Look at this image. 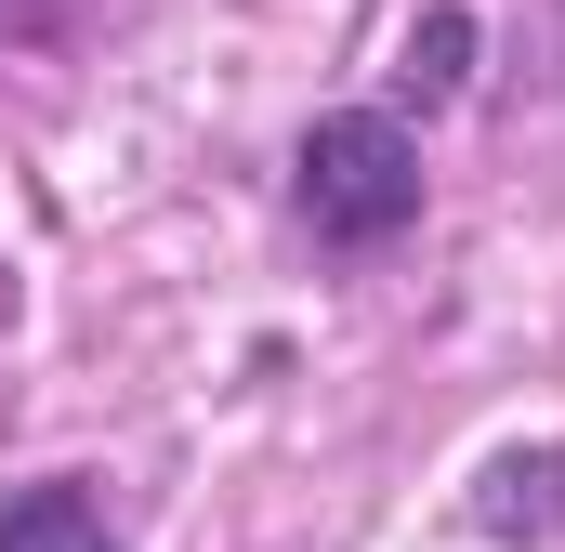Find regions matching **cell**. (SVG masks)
Returning <instances> with one entry per match:
<instances>
[{
  "label": "cell",
  "mask_w": 565,
  "mask_h": 552,
  "mask_svg": "<svg viewBox=\"0 0 565 552\" xmlns=\"http://www.w3.org/2000/svg\"><path fill=\"white\" fill-rule=\"evenodd\" d=\"M289 184H302V224H316V237L369 251V237H395V224L422 211V145H408V119H382V106H342V119L302 132Z\"/></svg>",
  "instance_id": "6da1fadb"
},
{
  "label": "cell",
  "mask_w": 565,
  "mask_h": 552,
  "mask_svg": "<svg viewBox=\"0 0 565 552\" xmlns=\"http://www.w3.org/2000/svg\"><path fill=\"white\" fill-rule=\"evenodd\" d=\"M487 527L526 552H565V460H500L487 474Z\"/></svg>",
  "instance_id": "7a4b0ae2"
},
{
  "label": "cell",
  "mask_w": 565,
  "mask_h": 552,
  "mask_svg": "<svg viewBox=\"0 0 565 552\" xmlns=\"http://www.w3.org/2000/svg\"><path fill=\"white\" fill-rule=\"evenodd\" d=\"M0 552H106V513L79 487H13L0 500Z\"/></svg>",
  "instance_id": "3957f363"
},
{
  "label": "cell",
  "mask_w": 565,
  "mask_h": 552,
  "mask_svg": "<svg viewBox=\"0 0 565 552\" xmlns=\"http://www.w3.org/2000/svg\"><path fill=\"white\" fill-rule=\"evenodd\" d=\"M395 79H408L422 106H447V93L473 79V13H460V0H434L422 26H408V66H395Z\"/></svg>",
  "instance_id": "277c9868"
},
{
  "label": "cell",
  "mask_w": 565,
  "mask_h": 552,
  "mask_svg": "<svg viewBox=\"0 0 565 552\" xmlns=\"http://www.w3.org/2000/svg\"><path fill=\"white\" fill-rule=\"evenodd\" d=\"M93 0H0V53H26V40H66Z\"/></svg>",
  "instance_id": "5b68a950"
}]
</instances>
